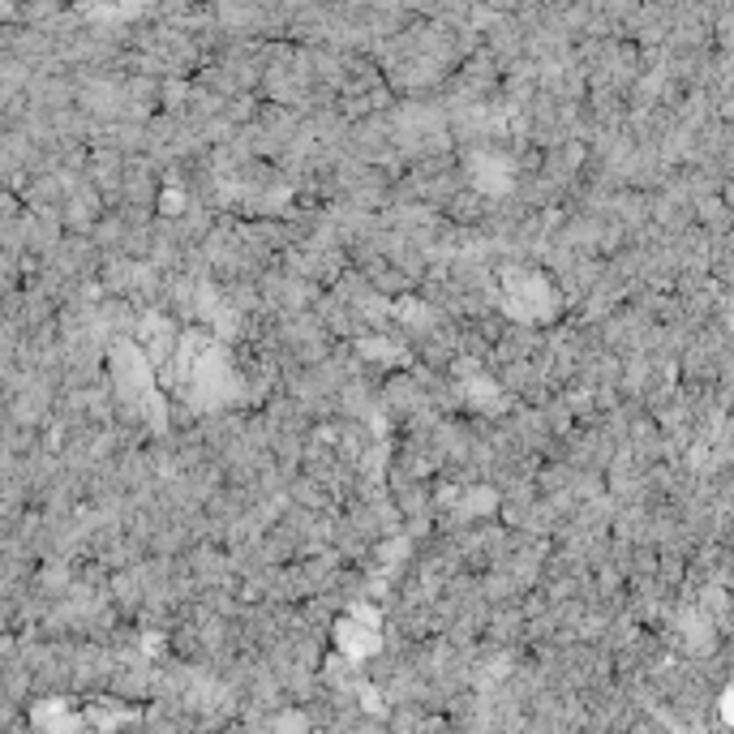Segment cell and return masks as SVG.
I'll return each mask as SVG.
<instances>
[{"label": "cell", "instance_id": "6da1fadb", "mask_svg": "<svg viewBox=\"0 0 734 734\" xmlns=\"http://www.w3.org/2000/svg\"><path fill=\"white\" fill-rule=\"evenodd\" d=\"M172 383L181 395H190L198 404H224L232 400V365H228V356L215 349V340L211 335H185L181 340V349L172 356Z\"/></svg>", "mask_w": 734, "mask_h": 734}, {"label": "cell", "instance_id": "3957f363", "mask_svg": "<svg viewBox=\"0 0 734 734\" xmlns=\"http://www.w3.org/2000/svg\"><path fill=\"white\" fill-rule=\"evenodd\" d=\"M335 640H340V648H344L349 657H365V653L379 648V619H370L365 610H356V614H349V619L340 623Z\"/></svg>", "mask_w": 734, "mask_h": 734}, {"label": "cell", "instance_id": "7a4b0ae2", "mask_svg": "<svg viewBox=\"0 0 734 734\" xmlns=\"http://www.w3.org/2000/svg\"><path fill=\"white\" fill-rule=\"evenodd\" d=\"M138 349L151 356V365L160 370V365H172V356L181 349V340H177V331H172V322L163 319H147L138 326V340H133Z\"/></svg>", "mask_w": 734, "mask_h": 734}]
</instances>
